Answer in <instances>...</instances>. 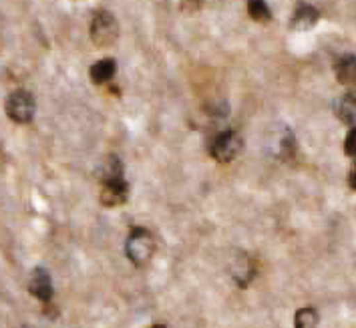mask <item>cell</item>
<instances>
[{
    "label": "cell",
    "instance_id": "cell-9",
    "mask_svg": "<svg viewBox=\"0 0 356 328\" xmlns=\"http://www.w3.org/2000/svg\"><path fill=\"white\" fill-rule=\"evenodd\" d=\"M320 19V13L316 6L312 4H300L296 8V13L292 15V20H290V26L296 28V31H308L312 28Z\"/></svg>",
    "mask_w": 356,
    "mask_h": 328
},
{
    "label": "cell",
    "instance_id": "cell-15",
    "mask_svg": "<svg viewBox=\"0 0 356 328\" xmlns=\"http://www.w3.org/2000/svg\"><path fill=\"white\" fill-rule=\"evenodd\" d=\"M344 154L356 157V127L348 131V136L344 139Z\"/></svg>",
    "mask_w": 356,
    "mask_h": 328
},
{
    "label": "cell",
    "instance_id": "cell-8",
    "mask_svg": "<svg viewBox=\"0 0 356 328\" xmlns=\"http://www.w3.org/2000/svg\"><path fill=\"white\" fill-rule=\"evenodd\" d=\"M229 270H232V278L236 280V284H238L240 288H245V286L252 282L254 274H256L254 262L250 260V256L244 254V252H238V256L234 258Z\"/></svg>",
    "mask_w": 356,
    "mask_h": 328
},
{
    "label": "cell",
    "instance_id": "cell-4",
    "mask_svg": "<svg viewBox=\"0 0 356 328\" xmlns=\"http://www.w3.org/2000/svg\"><path fill=\"white\" fill-rule=\"evenodd\" d=\"M119 37V24L115 15L101 8L93 15L91 20V40L97 47H111Z\"/></svg>",
    "mask_w": 356,
    "mask_h": 328
},
{
    "label": "cell",
    "instance_id": "cell-12",
    "mask_svg": "<svg viewBox=\"0 0 356 328\" xmlns=\"http://www.w3.org/2000/svg\"><path fill=\"white\" fill-rule=\"evenodd\" d=\"M334 75L338 83L342 85H353L356 83V57L355 55H342L334 65Z\"/></svg>",
    "mask_w": 356,
    "mask_h": 328
},
{
    "label": "cell",
    "instance_id": "cell-18",
    "mask_svg": "<svg viewBox=\"0 0 356 328\" xmlns=\"http://www.w3.org/2000/svg\"><path fill=\"white\" fill-rule=\"evenodd\" d=\"M20 328H33V327H26V325H24V327H20Z\"/></svg>",
    "mask_w": 356,
    "mask_h": 328
},
{
    "label": "cell",
    "instance_id": "cell-14",
    "mask_svg": "<svg viewBox=\"0 0 356 328\" xmlns=\"http://www.w3.org/2000/svg\"><path fill=\"white\" fill-rule=\"evenodd\" d=\"M245 10H248V15L256 20V22H268V20L272 19L270 6L266 2H262V0H250L248 6H245Z\"/></svg>",
    "mask_w": 356,
    "mask_h": 328
},
{
    "label": "cell",
    "instance_id": "cell-13",
    "mask_svg": "<svg viewBox=\"0 0 356 328\" xmlns=\"http://www.w3.org/2000/svg\"><path fill=\"white\" fill-rule=\"evenodd\" d=\"M318 327V312L312 306H304L294 316V328H316Z\"/></svg>",
    "mask_w": 356,
    "mask_h": 328
},
{
    "label": "cell",
    "instance_id": "cell-1",
    "mask_svg": "<svg viewBox=\"0 0 356 328\" xmlns=\"http://www.w3.org/2000/svg\"><path fill=\"white\" fill-rule=\"evenodd\" d=\"M125 254L135 266H145L155 254V240L149 230L135 226L125 242Z\"/></svg>",
    "mask_w": 356,
    "mask_h": 328
},
{
    "label": "cell",
    "instance_id": "cell-7",
    "mask_svg": "<svg viewBox=\"0 0 356 328\" xmlns=\"http://www.w3.org/2000/svg\"><path fill=\"white\" fill-rule=\"evenodd\" d=\"M97 177H99L101 186L103 183H111V181H119V179H125V167H123L121 157L115 154L107 155L101 161L99 170H97Z\"/></svg>",
    "mask_w": 356,
    "mask_h": 328
},
{
    "label": "cell",
    "instance_id": "cell-6",
    "mask_svg": "<svg viewBox=\"0 0 356 328\" xmlns=\"http://www.w3.org/2000/svg\"><path fill=\"white\" fill-rule=\"evenodd\" d=\"M29 290L31 294L40 300V302H49L53 298V280H51V274L44 270V268H35L31 274V280H29Z\"/></svg>",
    "mask_w": 356,
    "mask_h": 328
},
{
    "label": "cell",
    "instance_id": "cell-2",
    "mask_svg": "<svg viewBox=\"0 0 356 328\" xmlns=\"http://www.w3.org/2000/svg\"><path fill=\"white\" fill-rule=\"evenodd\" d=\"M242 145H244V141L238 131L224 129L213 137V141L209 145V155L218 163H232L238 155L242 154Z\"/></svg>",
    "mask_w": 356,
    "mask_h": 328
},
{
    "label": "cell",
    "instance_id": "cell-11",
    "mask_svg": "<svg viewBox=\"0 0 356 328\" xmlns=\"http://www.w3.org/2000/svg\"><path fill=\"white\" fill-rule=\"evenodd\" d=\"M115 73H117V63L113 58H101V60H97V63H93L91 71H89L91 81H93L95 85L109 83L115 77Z\"/></svg>",
    "mask_w": 356,
    "mask_h": 328
},
{
    "label": "cell",
    "instance_id": "cell-16",
    "mask_svg": "<svg viewBox=\"0 0 356 328\" xmlns=\"http://www.w3.org/2000/svg\"><path fill=\"white\" fill-rule=\"evenodd\" d=\"M348 186H350V190L356 192V161L350 165V170H348Z\"/></svg>",
    "mask_w": 356,
    "mask_h": 328
},
{
    "label": "cell",
    "instance_id": "cell-10",
    "mask_svg": "<svg viewBox=\"0 0 356 328\" xmlns=\"http://www.w3.org/2000/svg\"><path fill=\"white\" fill-rule=\"evenodd\" d=\"M334 115L346 123V125H356V95L344 93L334 101Z\"/></svg>",
    "mask_w": 356,
    "mask_h": 328
},
{
    "label": "cell",
    "instance_id": "cell-17",
    "mask_svg": "<svg viewBox=\"0 0 356 328\" xmlns=\"http://www.w3.org/2000/svg\"><path fill=\"white\" fill-rule=\"evenodd\" d=\"M153 328H168V327H165V325H155Z\"/></svg>",
    "mask_w": 356,
    "mask_h": 328
},
{
    "label": "cell",
    "instance_id": "cell-3",
    "mask_svg": "<svg viewBox=\"0 0 356 328\" xmlns=\"http://www.w3.org/2000/svg\"><path fill=\"white\" fill-rule=\"evenodd\" d=\"M35 111H37V101H35V95L26 89H17L6 99V115L19 125L31 123Z\"/></svg>",
    "mask_w": 356,
    "mask_h": 328
},
{
    "label": "cell",
    "instance_id": "cell-5",
    "mask_svg": "<svg viewBox=\"0 0 356 328\" xmlns=\"http://www.w3.org/2000/svg\"><path fill=\"white\" fill-rule=\"evenodd\" d=\"M129 197V183L127 179H119V181H111V183H103L101 186V204L107 208H115V206H123Z\"/></svg>",
    "mask_w": 356,
    "mask_h": 328
}]
</instances>
